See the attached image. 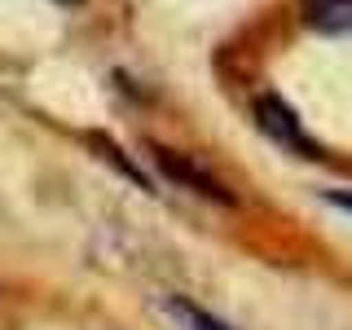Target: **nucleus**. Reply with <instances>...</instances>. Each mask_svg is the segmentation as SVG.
Segmentation results:
<instances>
[{"mask_svg":"<svg viewBox=\"0 0 352 330\" xmlns=\"http://www.w3.org/2000/svg\"><path fill=\"white\" fill-rule=\"evenodd\" d=\"M326 203H330V207H344V212H352V194H348V190H326Z\"/></svg>","mask_w":352,"mask_h":330,"instance_id":"obj_5","label":"nucleus"},{"mask_svg":"<svg viewBox=\"0 0 352 330\" xmlns=\"http://www.w3.org/2000/svg\"><path fill=\"white\" fill-rule=\"evenodd\" d=\"M256 124L260 132L269 141H278L282 150H295V154H313V141L304 137V128H300V119H295V110L282 102V97H260L256 102Z\"/></svg>","mask_w":352,"mask_h":330,"instance_id":"obj_1","label":"nucleus"},{"mask_svg":"<svg viewBox=\"0 0 352 330\" xmlns=\"http://www.w3.org/2000/svg\"><path fill=\"white\" fill-rule=\"evenodd\" d=\"M154 163L163 168V176H172V181H176V185H185V190H194V194H203V198H216V203H234V198H229V190L216 181V176L198 172L190 159H181V154H172V150H154Z\"/></svg>","mask_w":352,"mask_h":330,"instance_id":"obj_2","label":"nucleus"},{"mask_svg":"<svg viewBox=\"0 0 352 330\" xmlns=\"http://www.w3.org/2000/svg\"><path fill=\"white\" fill-rule=\"evenodd\" d=\"M62 5H80V0H62Z\"/></svg>","mask_w":352,"mask_h":330,"instance_id":"obj_6","label":"nucleus"},{"mask_svg":"<svg viewBox=\"0 0 352 330\" xmlns=\"http://www.w3.org/2000/svg\"><path fill=\"white\" fill-rule=\"evenodd\" d=\"M304 22L322 36H352V0H308Z\"/></svg>","mask_w":352,"mask_h":330,"instance_id":"obj_3","label":"nucleus"},{"mask_svg":"<svg viewBox=\"0 0 352 330\" xmlns=\"http://www.w3.org/2000/svg\"><path fill=\"white\" fill-rule=\"evenodd\" d=\"M181 317L190 322V330H229L225 322H216L212 313H203V308H194V304H181Z\"/></svg>","mask_w":352,"mask_h":330,"instance_id":"obj_4","label":"nucleus"}]
</instances>
